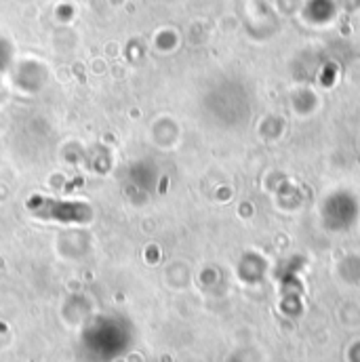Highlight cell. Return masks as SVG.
<instances>
[{"instance_id": "obj_1", "label": "cell", "mask_w": 360, "mask_h": 362, "mask_svg": "<svg viewBox=\"0 0 360 362\" xmlns=\"http://www.w3.org/2000/svg\"><path fill=\"white\" fill-rule=\"evenodd\" d=\"M28 211L47 221H62V223H87L93 215L89 204L76 200H59L49 196H32L28 200Z\"/></svg>"}]
</instances>
